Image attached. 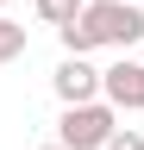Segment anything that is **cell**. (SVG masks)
I'll use <instances>...</instances> for the list:
<instances>
[{
	"mask_svg": "<svg viewBox=\"0 0 144 150\" xmlns=\"http://www.w3.org/2000/svg\"><path fill=\"white\" fill-rule=\"evenodd\" d=\"M113 131H119V112H113V106H106V100H82V106H63L57 144H63V150H100Z\"/></svg>",
	"mask_w": 144,
	"mask_h": 150,
	"instance_id": "2",
	"label": "cell"
},
{
	"mask_svg": "<svg viewBox=\"0 0 144 150\" xmlns=\"http://www.w3.org/2000/svg\"><path fill=\"white\" fill-rule=\"evenodd\" d=\"M100 150H144V138H138V131H132V125H119V131H113V138H106Z\"/></svg>",
	"mask_w": 144,
	"mask_h": 150,
	"instance_id": "7",
	"label": "cell"
},
{
	"mask_svg": "<svg viewBox=\"0 0 144 150\" xmlns=\"http://www.w3.org/2000/svg\"><path fill=\"white\" fill-rule=\"evenodd\" d=\"M50 88H57L63 106H82V100H100V69L88 63V56H63L57 75H50Z\"/></svg>",
	"mask_w": 144,
	"mask_h": 150,
	"instance_id": "4",
	"label": "cell"
},
{
	"mask_svg": "<svg viewBox=\"0 0 144 150\" xmlns=\"http://www.w3.org/2000/svg\"><path fill=\"white\" fill-rule=\"evenodd\" d=\"M100 100L113 112H144V63L138 56H119L113 69H100Z\"/></svg>",
	"mask_w": 144,
	"mask_h": 150,
	"instance_id": "3",
	"label": "cell"
},
{
	"mask_svg": "<svg viewBox=\"0 0 144 150\" xmlns=\"http://www.w3.org/2000/svg\"><path fill=\"white\" fill-rule=\"evenodd\" d=\"M38 150H63V144H57V138H50V144H38Z\"/></svg>",
	"mask_w": 144,
	"mask_h": 150,
	"instance_id": "8",
	"label": "cell"
},
{
	"mask_svg": "<svg viewBox=\"0 0 144 150\" xmlns=\"http://www.w3.org/2000/svg\"><path fill=\"white\" fill-rule=\"evenodd\" d=\"M25 44H31V31L19 25V19H6V13H0V69H6V63H19Z\"/></svg>",
	"mask_w": 144,
	"mask_h": 150,
	"instance_id": "5",
	"label": "cell"
},
{
	"mask_svg": "<svg viewBox=\"0 0 144 150\" xmlns=\"http://www.w3.org/2000/svg\"><path fill=\"white\" fill-rule=\"evenodd\" d=\"M138 6H144V0H138Z\"/></svg>",
	"mask_w": 144,
	"mask_h": 150,
	"instance_id": "10",
	"label": "cell"
},
{
	"mask_svg": "<svg viewBox=\"0 0 144 150\" xmlns=\"http://www.w3.org/2000/svg\"><path fill=\"white\" fill-rule=\"evenodd\" d=\"M0 6H6V0H0Z\"/></svg>",
	"mask_w": 144,
	"mask_h": 150,
	"instance_id": "9",
	"label": "cell"
},
{
	"mask_svg": "<svg viewBox=\"0 0 144 150\" xmlns=\"http://www.w3.org/2000/svg\"><path fill=\"white\" fill-rule=\"evenodd\" d=\"M75 25L88 31L94 50L132 56V50L144 44V6H138V0H88V6L75 13Z\"/></svg>",
	"mask_w": 144,
	"mask_h": 150,
	"instance_id": "1",
	"label": "cell"
},
{
	"mask_svg": "<svg viewBox=\"0 0 144 150\" xmlns=\"http://www.w3.org/2000/svg\"><path fill=\"white\" fill-rule=\"evenodd\" d=\"M82 6H88V0H38V19H44V25H69Z\"/></svg>",
	"mask_w": 144,
	"mask_h": 150,
	"instance_id": "6",
	"label": "cell"
}]
</instances>
